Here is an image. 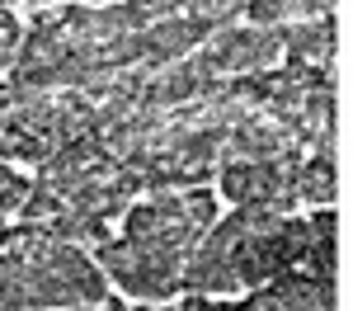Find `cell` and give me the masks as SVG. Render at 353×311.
Instances as JSON below:
<instances>
[{
    "label": "cell",
    "mask_w": 353,
    "mask_h": 311,
    "mask_svg": "<svg viewBox=\"0 0 353 311\" xmlns=\"http://www.w3.org/2000/svg\"><path fill=\"white\" fill-rule=\"evenodd\" d=\"M241 14L250 28H283L292 24V0H245Z\"/></svg>",
    "instance_id": "30bf717a"
},
{
    "label": "cell",
    "mask_w": 353,
    "mask_h": 311,
    "mask_svg": "<svg viewBox=\"0 0 353 311\" xmlns=\"http://www.w3.org/2000/svg\"><path fill=\"white\" fill-rule=\"evenodd\" d=\"M292 194H297V203H311V208L334 203V156L330 151H306L297 179H292Z\"/></svg>",
    "instance_id": "8992f818"
},
{
    "label": "cell",
    "mask_w": 353,
    "mask_h": 311,
    "mask_svg": "<svg viewBox=\"0 0 353 311\" xmlns=\"http://www.w3.org/2000/svg\"><path fill=\"white\" fill-rule=\"evenodd\" d=\"M212 28H203L189 14H174V19H156V24L141 28V43H146V71H161V66H174L184 61L193 48H203Z\"/></svg>",
    "instance_id": "7a4b0ae2"
},
{
    "label": "cell",
    "mask_w": 353,
    "mask_h": 311,
    "mask_svg": "<svg viewBox=\"0 0 353 311\" xmlns=\"http://www.w3.org/2000/svg\"><path fill=\"white\" fill-rule=\"evenodd\" d=\"M174 311H231V307H221V302H212V297H198V292H189V297H184Z\"/></svg>",
    "instance_id": "2e32d148"
},
{
    "label": "cell",
    "mask_w": 353,
    "mask_h": 311,
    "mask_svg": "<svg viewBox=\"0 0 353 311\" xmlns=\"http://www.w3.org/2000/svg\"><path fill=\"white\" fill-rule=\"evenodd\" d=\"M179 288L198 292V297H236L241 292V274H236L231 259H217V254H203L189 245L184 264H179Z\"/></svg>",
    "instance_id": "3957f363"
},
{
    "label": "cell",
    "mask_w": 353,
    "mask_h": 311,
    "mask_svg": "<svg viewBox=\"0 0 353 311\" xmlns=\"http://www.w3.org/2000/svg\"><path fill=\"white\" fill-rule=\"evenodd\" d=\"M61 208H66V198L52 194L48 184H38V179H33V184H28V194H24V203H19V217H24V222H52Z\"/></svg>",
    "instance_id": "9c48e42d"
},
{
    "label": "cell",
    "mask_w": 353,
    "mask_h": 311,
    "mask_svg": "<svg viewBox=\"0 0 353 311\" xmlns=\"http://www.w3.org/2000/svg\"><path fill=\"white\" fill-rule=\"evenodd\" d=\"M137 5H141L146 24H156V19H174V14L184 10V0H137Z\"/></svg>",
    "instance_id": "5bb4252c"
},
{
    "label": "cell",
    "mask_w": 353,
    "mask_h": 311,
    "mask_svg": "<svg viewBox=\"0 0 353 311\" xmlns=\"http://www.w3.org/2000/svg\"><path fill=\"white\" fill-rule=\"evenodd\" d=\"M334 0H292V24L297 19H330Z\"/></svg>",
    "instance_id": "9a60e30c"
},
{
    "label": "cell",
    "mask_w": 353,
    "mask_h": 311,
    "mask_svg": "<svg viewBox=\"0 0 353 311\" xmlns=\"http://www.w3.org/2000/svg\"><path fill=\"white\" fill-rule=\"evenodd\" d=\"M128 203H132V198H123L113 184H94V179H81V184L66 194V208H71V212H94V217H104V222H109V217H123Z\"/></svg>",
    "instance_id": "ba28073f"
},
{
    "label": "cell",
    "mask_w": 353,
    "mask_h": 311,
    "mask_svg": "<svg viewBox=\"0 0 353 311\" xmlns=\"http://www.w3.org/2000/svg\"><path fill=\"white\" fill-rule=\"evenodd\" d=\"M283 57H288V61L330 66V57H334V24H330V19H297V24H283Z\"/></svg>",
    "instance_id": "277c9868"
},
{
    "label": "cell",
    "mask_w": 353,
    "mask_h": 311,
    "mask_svg": "<svg viewBox=\"0 0 353 311\" xmlns=\"http://www.w3.org/2000/svg\"><path fill=\"white\" fill-rule=\"evenodd\" d=\"M179 203H184V217H189L193 231H208V226L217 222V194H212V184H198L189 194H179Z\"/></svg>",
    "instance_id": "8fae6325"
},
{
    "label": "cell",
    "mask_w": 353,
    "mask_h": 311,
    "mask_svg": "<svg viewBox=\"0 0 353 311\" xmlns=\"http://www.w3.org/2000/svg\"><path fill=\"white\" fill-rule=\"evenodd\" d=\"M81 5H94V10H99V5H113V0H81Z\"/></svg>",
    "instance_id": "ffe728a7"
},
{
    "label": "cell",
    "mask_w": 353,
    "mask_h": 311,
    "mask_svg": "<svg viewBox=\"0 0 353 311\" xmlns=\"http://www.w3.org/2000/svg\"><path fill=\"white\" fill-rule=\"evenodd\" d=\"M10 245H14V226L0 222V250H10Z\"/></svg>",
    "instance_id": "e0dca14e"
},
{
    "label": "cell",
    "mask_w": 353,
    "mask_h": 311,
    "mask_svg": "<svg viewBox=\"0 0 353 311\" xmlns=\"http://www.w3.org/2000/svg\"><path fill=\"white\" fill-rule=\"evenodd\" d=\"M94 311H128V302H118V297H104V302H94Z\"/></svg>",
    "instance_id": "ac0fdd59"
},
{
    "label": "cell",
    "mask_w": 353,
    "mask_h": 311,
    "mask_svg": "<svg viewBox=\"0 0 353 311\" xmlns=\"http://www.w3.org/2000/svg\"><path fill=\"white\" fill-rule=\"evenodd\" d=\"M66 52H71V43H66V33L57 28V19L52 24H33L24 38H19V48H14V66H19V71H52Z\"/></svg>",
    "instance_id": "5b68a950"
},
{
    "label": "cell",
    "mask_w": 353,
    "mask_h": 311,
    "mask_svg": "<svg viewBox=\"0 0 353 311\" xmlns=\"http://www.w3.org/2000/svg\"><path fill=\"white\" fill-rule=\"evenodd\" d=\"M141 28H146V14H141L137 0H113V5L94 10V43H113V38H128V33H141Z\"/></svg>",
    "instance_id": "52a82bcc"
},
{
    "label": "cell",
    "mask_w": 353,
    "mask_h": 311,
    "mask_svg": "<svg viewBox=\"0 0 353 311\" xmlns=\"http://www.w3.org/2000/svg\"><path fill=\"white\" fill-rule=\"evenodd\" d=\"M52 146L43 137H33V132H19V137H10V156L14 161H24V165H43V156H48Z\"/></svg>",
    "instance_id": "7c38bea8"
},
{
    "label": "cell",
    "mask_w": 353,
    "mask_h": 311,
    "mask_svg": "<svg viewBox=\"0 0 353 311\" xmlns=\"http://www.w3.org/2000/svg\"><path fill=\"white\" fill-rule=\"evenodd\" d=\"M28 10H48V5H52V0H24Z\"/></svg>",
    "instance_id": "d6986e66"
},
{
    "label": "cell",
    "mask_w": 353,
    "mask_h": 311,
    "mask_svg": "<svg viewBox=\"0 0 353 311\" xmlns=\"http://www.w3.org/2000/svg\"><path fill=\"white\" fill-rule=\"evenodd\" d=\"M236 311H288V307H283V297L264 283V288H250V302H241Z\"/></svg>",
    "instance_id": "4fadbf2b"
},
{
    "label": "cell",
    "mask_w": 353,
    "mask_h": 311,
    "mask_svg": "<svg viewBox=\"0 0 353 311\" xmlns=\"http://www.w3.org/2000/svg\"><path fill=\"white\" fill-rule=\"evenodd\" d=\"M99 250V274L113 279L128 297L137 302H174V292H179V264H184V254L174 250H161V245H151V241H128V236H118V241H104V245H94Z\"/></svg>",
    "instance_id": "6da1fadb"
}]
</instances>
